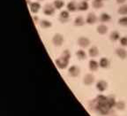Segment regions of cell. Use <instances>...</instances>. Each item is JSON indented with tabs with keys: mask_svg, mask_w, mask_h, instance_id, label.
Here are the masks:
<instances>
[{
	"mask_svg": "<svg viewBox=\"0 0 127 116\" xmlns=\"http://www.w3.org/2000/svg\"><path fill=\"white\" fill-rule=\"evenodd\" d=\"M71 58V53L68 50H65L63 52L62 56L56 60V64L59 68H65L69 64V59Z\"/></svg>",
	"mask_w": 127,
	"mask_h": 116,
	"instance_id": "obj_1",
	"label": "cell"
},
{
	"mask_svg": "<svg viewBox=\"0 0 127 116\" xmlns=\"http://www.w3.org/2000/svg\"><path fill=\"white\" fill-rule=\"evenodd\" d=\"M55 11H56V8L53 4H47L43 7V13L45 14V15H48V16H52V15L55 13Z\"/></svg>",
	"mask_w": 127,
	"mask_h": 116,
	"instance_id": "obj_2",
	"label": "cell"
},
{
	"mask_svg": "<svg viewBox=\"0 0 127 116\" xmlns=\"http://www.w3.org/2000/svg\"><path fill=\"white\" fill-rule=\"evenodd\" d=\"M69 11L68 10H64L60 12V15H59V20L62 22V23H65L69 20L70 19V13H69Z\"/></svg>",
	"mask_w": 127,
	"mask_h": 116,
	"instance_id": "obj_3",
	"label": "cell"
},
{
	"mask_svg": "<svg viewBox=\"0 0 127 116\" xmlns=\"http://www.w3.org/2000/svg\"><path fill=\"white\" fill-rule=\"evenodd\" d=\"M52 42H53L54 45L56 46H61L64 43V37L62 35L60 34H56L54 36L53 39H52Z\"/></svg>",
	"mask_w": 127,
	"mask_h": 116,
	"instance_id": "obj_4",
	"label": "cell"
},
{
	"mask_svg": "<svg viewBox=\"0 0 127 116\" xmlns=\"http://www.w3.org/2000/svg\"><path fill=\"white\" fill-rule=\"evenodd\" d=\"M78 44L80 47H82V48H86V47H87L90 44V40L87 37L81 36V37H79L78 39Z\"/></svg>",
	"mask_w": 127,
	"mask_h": 116,
	"instance_id": "obj_5",
	"label": "cell"
},
{
	"mask_svg": "<svg viewBox=\"0 0 127 116\" xmlns=\"http://www.w3.org/2000/svg\"><path fill=\"white\" fill-rule=\"evenodd\" d=\"M96 21H97V17H96V15L94 12H90V13L87 14V19H86V22H87V24H95Z\"/></svg>",
	"mask_w": 127,
	"mask_h": 116,
	"instance_id": "obj_6",
	"label": "cell"
},
{
	"mask_svg": "<svg viewBox=\"0 0 127 116\" xmlns=\"http://www.w3.org/2000/svg\"><path fill=\"white\" fill-rule=\"evenodd\" d=\"M41 9V4L39 2H33L30 4V11L33 13H37L39 10Z\"/></svg>",
	"mask_w": 127,
	"mask_h": 116,
	"instance_id": "obj_7",
	"label": "cell"
},
{
	"mask_svg": "<svg viewBox=\"0 0 127 116\" xmlns=\"http://www.w3.org/2000/svg\"><path fill=\"white\" fill-rule=\"evenodd\" d=\"M67 10L71 12H73L75 11L78 10V4L75 2V1H71L67 4Z\"/></svg>",
	"mask_w": 127,
	"mask_h": 116,
	"instance_id": "obj_8",
	"label": "cell"
},
{
	"mask_svg": "<svg viewBox=\"0 0 127 116\" xmlns=\"http://www.w3.org/2000/svg\"><path fill=\"white\" fill-rule=\"evenodd\" d=\"M116 53L122 59H124V58H125L127 57V52L124 48H117L116 50Z\"/></svg>",
	"mask_w": 127,
	"mask_h": 116,
	"instance_id": "obj_9",
	"label": "cell"
},
{
	"mask_svg": "<svg viewBox=\"0 0 127 116\" xmlns=\"http://www.w3.org/2000/svg\"><path fill=\"white\" fill-rule=\"evenodd\" d=\"M88 7H89V5H88V3L86 1V0H84V1H81V2H79V4H78V10L79 11H87V9H88Z\"/></svg>",
	"mask_w": 127,
	"mask_h": 116,
	"instance_id": "obj_10",
	"label": "cell"
},
{
	"mask_svg": "<svg viewBox=\"0 0 127 116\" xmlns=\"http://www.w3.org/2000/svg\"><path fill=\"white\" fill-rule=\"evenodd\" d=\"M69 74L71 76H77L79 74V68L76 66H71L69 68Z\"/></svg>",
	"mask_w": 127,
	"mask_h": 116,
	"instance_id": "obj_11",
	"label": "cell"
},
{
	"mask_svg": "<svg viewBox=\"0 0 127 116\" xmlns=\"http://www.w3.org/2000/svg\"><path fill=\"white\" fill-rule=\"evenodd\" d=\"M99 63L96 61V60L95 59H92L89 61V68L90 70L92 71H96L98 69V67H99Z\"/></svg>",
	"mask_w": 127,
	"mask_h": 116,
	"instance_id": "obj_12",
	"label": "cell"
},
{
	"mask_svg": "<svg viewBox=\"0 0 127 116\" xmlns=\"http://www.w3.org/2000/svg\"><path fill=\"white\" fill-rule=\"evenodd\" d=\"M97 32L101 35H105L108 32V27L104 24H101L97 27Z\"/></svg>",
	"mask_w": 127,
	"mask_h": 116,
	"instance_id": "obj_13",
	"label": "cell"
},
{
	"mask_svg": "<svg viewBox=\"0 0 127 116\" xmlns=\"http://www.w3.org/2000/svg\"><path fill=\"white\" fill-rule=\"evenodd\" d=\"M85 24V20H84L83 17L81 16H78L75 18L74 20V25L78 27H80V26H83Z\"/></svg>",
	"mask_w": 127,
	"mask_h": 116,
	"instance_id": "obj_14",
	"label": "cell"
},
{
	"mask_svg": "<svg viewBox=\"0 0 127 116\" xmlns=\"http://www.w3.org/2000/svg\"><path fill=\"white\" fill-rule=\"evenodd\" d=\"M88 53H89L90 57L94 58V57H96L98 55V53H99V50H98V48L96 47V46H92L91 48L89 49Z\"/></svg>",
	"mask_w": 127,
	"mask_h": 116,
	"instance_id": "obj_15",
	"label": "cell"
},
{
	"mask_svg": "<svg viewBox=\"0 0 127 116\" xmlns=\"http://www.w3.org/2000/svg\"><path fill=\"white\" fill-rule=\"evenodd\" d=\"M111 20V17L109 13H106V12H102L100 16V20L101 22H109Z\"/></svg>",
	"mask_w": 127,
	"mask_h": 116,
	"instance_id": "obj_16",
	"label": "cell"
},
{
	"mask_svg": "<svg viewBox=\"0 0 127 116\" xmlns=\"http://www.w3.org/2000/svg\"><path fill=\"white\" fill-rule=\"evenodd\" d=\"M96 88L100 90V91H103L105 90V89L107 88V83L104 81H99L96 84Z\"/></svg>",
	"mask_w": 127,
	"mask_h": 116,
	"instance_id": "obj_17",
	"label": "cell"
},
{
	"mask_svg": "<svg viewBox=\"0 0 127 116\" xmlns=\"http://www.w3.org/2000/svg\"><path fill=\"white\" fill-rule=\"evenodd\" d=\"M117 12L120 15H124V16L127 15V4H122L118 8V10H117Z\"/></svg>",
	"mask_w": 127,
	"mask_h": 116,
	"instance_id": "obj_18",
	"label": "cell"
},
{
	"mask_svg": "<svg viewBox=\"0 0 127 116\" xmlns=\"http://www.w3.org/2000/svg\"><path fill=\"white\" fill-rule=\"evenodd\" d=\"M40 26L42 28H49L52 26V23L47 20H42L40 21Z\"/></svg>",
	"mask_w": 127,
	"mask_h": 116,
	"instance_id": "obj_19",
	"label": "cell"
},
{
	"mask_svg": "<svg viewBox=\"0 0 127 116\" xmlns=\"http://www.w3.org/2000/svg\"><path fill=\"white\" fill-rule=\"evenodd\" d=\"M94 80H95V77H94L92 74H87V75L84 77V82H85L87 85H89V84L93 83Z\"/></svg>",
	"mask_w": 127,
	"mask_h": 116,
	"instance_id": "obj_20",
	"label": "cell"
},
{
	"mask_svg": "<svg viewBox=\"0 0 127 116\" xmlns=\"http://www.w3.org/2000/svg\"><path fill=\"white\" fill-rule=\"evenodd\" d=\"M99 65L101 67H103V68H106L109 66V61L108 58H101L100 59V62H99Z\"/></svg>",
	"mask_w": 127,
	"mask_h": 116,
	"instance_id": "obj_21",
	"label": "cell"
},
{
	"mask_svg": "<svg viewBox=\"0 0 127 116\" xmlns=\"http://www.w3.org/2000/svg\"><path fill=\"white\" fill-rule=\"evenodd\" d=\"M53 5L55 6L56 9L60 10V9H62L64 7V1H62V0H55L53 3Z\"/></svg>",
	"mask_w": 127,
	"mask_h": 116,
	"instance_id": "obj_22",
	"label": "cell"
},
{
	"mask_svg": "<svg viewBox=\"0 0 127 116\" xmlns=\"http://www.w3.org/2000/svg\"><path fill=\"white\" fill-rule=\"evenodd\" d=\"M93 6L95 9H101L103 6V0H94Z\"/></svg>",
	"mask_w": 127,
	"mask_h": 116,
	"instance_id": "obj_23",
	"label": "cell"
},
{
	"mask_svg": "<svg viewBox=\"0 0 127 116\" xmlns=\"http://www.w3.org/2000/svg\"><path fill=\"white\" fill-rule=\"evenodd\" d=\"M76 56L78 57L79 59L82 60V59H85V58H87V54H86V52H84L83 50H79L77 52H76Z\"/></svg>",
	"mask_w": 127,
	"mask_h": 116,
	"instance_id": "obj_24",
	"label": "cell"
},
{
	"mask_svg": "<svg viewBox=\"0 0 127 116\" xmlns=\"http://www.w3.org/2000/svg\"><path fill=\"white\" fill-rule=\"evenodd\" d=\"M109 37L112 41H117L120 39V34L117 31H113V32H111Z\"/></svg>",
	"mask_w": 127,
	"mask_h": 116,
	"instance_id": "obj_25",
	"label": "cell"
},
{
	"mask_svg": "<svg viewBox=\"0 0 127 116\" xmlns=\"http://www.w3.org/2000/svg\"><path fill=\"white\" fill-rule=\"evenodd\" d=\"M118 24L121 26H127V16H123L118 20Z\"/></svg>",
	"mask_w": 127,
	"mask_h": 116,
	"instance_id": "obj_26",
	"label": "cell"
},
{
	"mask_svg": "<svg viewBox=\"0 0 127 116\" xmlns=\"http://www.w3.org/2000/svg\"><path fill=\"white\" fill-rule=\"evenodd\" d=\"M120 44L122 46H127V36H123L120 38Z\"/></svg>",
	"mask_w": 127,
	"mask_h": 116,
	"instance_id": "obj_27",
	"label": "cell"
},
{
	"mask_svg": "<svg viewBox=\"0 0 127 116\" xmlns=\"http://www.w3.org/2000/svg\"><path fill=\"white\" fill-rule=\"evenodd\" d=\"M108 103H109V106H110V107L116 106L115 99H114V98H108Z\"/></svg>",
	"mask_w": 127,
	"mask_h": 116,
	"instance_id": "obj_28",
	"label": "cell"
},
{
	"mask_svg": "<svg viewBox=\"0 0 127 116\" xmlns=\"http://www.w3.org/2000/svg\"><path fill=\"white\" fill-rule=\"evenodd\" d=\"M117 107L120 108V109H124L125 108V104L123 102H119V103H117Z\"/></svg>",
	"mask_w": 127,
	"mask_h": 116,
	"instance_id": "obj_29",
	"label": "cell"
},
{
	"mask_svg": "<svg viewBox=\"0 0 127 116\" xmlns=\"http://www.w3.org/2000/svg\"><path fill=\"white\" fill-rule=\"evenodd\" d=\"M116 1H117L118 4H125L126 0H116Z\"/></svg>",
	"mask_w": 127,
	"mask_h": 116,
	"instance_id": "obj_30",
	"label": "cell"
},
{
	"mask_svg": "<svg viewBox=\"0 0 127 116\" xmlns=\"http://www.w3.org/2000/svg\"><path fill=\"white\" fill-rule=\"evenodd\" d=\"M33 19H34V22H35V23H37V22L39 21V19H38L37 16H34V17H33Z\"/></svg>",
	"mask_w": 127,
	"mask_h": 116,
	"instance_id": "obj_31",
	"label": "cell"
},
{
	"mask_svg": "<svg viewBox=\"0 0 127 116\" xmlns=\"http://www.w3.org/2000/svg\"><path fill=\"white\" fill-rule=\"evenodd\" d=\"M38 1H43V0H38Z\"/></svg>",
	"mask_w": 127,
	"mask_h": 116,
	"instance_id": "obj_32",
	"label": "cell"
},
{
	"mask_svg": "<svg viewBox=\"0 0 127 116\" xmlns=\"http://www.w3.org/2000/svg\"><path fill=\"white\" fill-rule=\"evenodd\" d=\"M86 1H88V0H86Z\"/></svg>",
	"mask_w": 127,
	"mask_h": 116,
	"instance_id": "obj_33",
	"label": "cell"
},
{
	"mask_svg": "<svg viewBox=\"0 0 127 116\" xmlns=\"http://www.w3.org/2000/svg\"><path fill=\"white\" fill-rule=\"evenodd\" d=\"M103 1H104V0H103Z\"/></svg>",
	"mask_w": 127,
	"mask_h": 116,
	"instance_id": "obj_34",
	"label": "cell"
}]
</instances>
